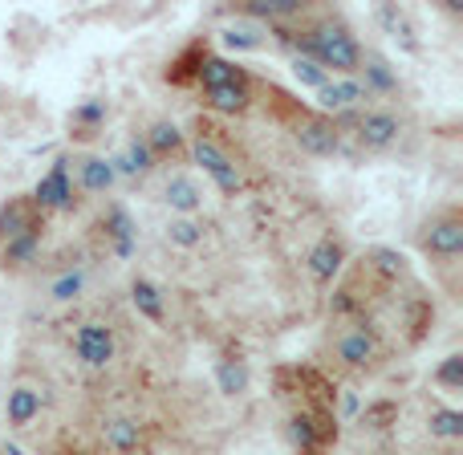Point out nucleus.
I'll list each match as a JSON object with an SVG mask.
<instances>
[{"label": "nucleus", "mask_w": 463, "mask_h": 455, "mask_svg": "<svg viewBox=\"0 0 463 455\" xmlns=\"http://www.w3.org/2000/svg\"><path fill=\"white\" fill-rule=\"evenodd\" d=\"M277 37L285 45L297 49V57H309L317 62L326 73H337V78H358V65H362V41L358 33L350 29L342 13H326V8H305L301 16L293 21H280L272 24Z\"/></svg>", "instance_id": "obj_1"}, {"label": "nucleus", "mask_w": 463, "mask_h": 455, "mask_svg": "<svg viewBox=\"0 0 463 455\" xmlns=\"http://www.w3.org/2000/svg\"><path fill=\"white\" fill-rule=\"evenodd\" d=\"M394 342L362 318H329L326 334L317 342V362L321 370L345 378V383H370L394 362Z\"/></svg>", "instance_id": "obj_2"}, {"label": "nucleus", "mask_w": 463, "mask_h": 455, "mask_svg": "<svg viewBox=\"0 0 463 455\" xmlns=\"http://www.w3.org/2000/svg\"><path fill=\"white\" fill-rule=\"evenodd\" d=\"M415 248L431 264V277L451 301L463 297V208L443 204L415 224Z\"/></svg>", "instance_id": "obj_3"}, {"label": "nucleus", "mask_w": 463, "mask_h": 455, "mask_svg": "<svg viewBox=\"0 0 463 455\" xmlns=\"http://www.w3.org/2000/svg\"><path fill=\"white\" fill-rule=\"evenodd\" d=\"M45 212L33 204V195H13L0 208V269L21 277L33 264H41V240H45Z\"/></svg>", "instance_id": "obj_4"}, {"label": "nucleus", "mask_w": 463, "mask_h": 455, "mask_svg": "<svg viewBox=\"0 0 463 455\" xmlns=\"http://www.w3.org/2000/svg\"><path fill=\"white\" fill-rule=\"evenodd\" d=\"M155 451H159V427L127 407L98 415L94 435L86 440V455H155Z\"/></svg>", "instance_id": "obj_5"}, {"label": "nucleus", "mask_w": 463, "mask_h": 455, "mask_svg": "<svg viewBox=\"0 0 463 455\" xmlns=\"http://www.w3.org/2000/svg\"><path fill=\"white\" fill-rule=\"evenodd\" d=\"M70 354L86 378H106L122 358L118 321L106 318V313H86V318H78L73 321V334H70Z\"/></svg>", "instance_id": "obj_6"}, {"label": "nucleus", "mask_w": 463, "mask_h": 455, "mask_svg": "<svg viewBox=\"0 0 463 455\" xmlns=\"http://www.w3.org/2000/svg\"><path fill=\"white\" fill-rule=\"evenodd\" d=\"M200 90H203V106H212L216 114H248L256 102V78L244 70V65L228 62V57H216L208 53L200 65Z\"/></svg>", "instance_id": "obj_7"}, {"label": "nucleus", "mask_w": 463, "mask_h": 455, "mask_svg": "<svg viewBox=\"0 0 463 455\" xmlns=\"http://www.w3.org/2000/svg\"><path fill=\"white\" fill-rule=\"evenodd\" d=\"M187 155H195V163L203 167V175L212 179V184L220 187V195H240L248 187L244 179V167H240L236 159V147H232V138H224V130L212 127V122H195V143L187 147Z\"/></svg>", "instance_id": "obj_8"}, {"label": "nucleus", "mask_w": 463, "mask_h": 455, "mask_svg": "<svg viewBox=\"0 0 463 455\" xmlns=\"http://www.w3.org/2000/svg\"><path fill=\"white\" fill-rule=\"evenodd\" d=\"M337 130H342V143L354 138V147L366 155H386L402 143L407 135V122H402L399 110L391 106H362V110H350L342 118H334Z\"/></svg>", "instance_id": "obj_9"}, {"label": "nucleus", "mask_w": 463, "mask_h": 455, "mask_svg": "<svg viewBox=\"0 0 463 455\" xmlns=\"http://www.w3.org/2000/svg\"><path fill=\"white\" fill-rule=\"evenodd\" d=\"M288 130H293L297 147H301L305 155H313V159H329V155L342 151V130H337V122L329 118V114H321V110L301 106L297 118L288 122Z\"/></svg>", "instance_id": "obj_10"}, {"label": "nucleus", "mask_w": 463, "mask_h": 455, "mask_svg": "<svg viewBox=\"0 0 463 455\" xmlns=\"http://www.w3.org/2000/svg\"><path fill=\"white\" fill-rule=\"evenodd\" d=\"M49 407V391L41 378L33 374H16V383L8 386V399H5V415L16 431H29L33 423L41 419V411Z\"/></svg>", "instance_id": "obj_11"}, {"label": "nucleus", "mask_w": 463, "mask_h": 455, "mask_svg": "<svg viewBox=\"0 0 463 455\" xmlns=\"http://www.w3.org/2000/svg\"><path fill=\"white\" fill-rule=\"evenodd\" d=\"M33 204H37L45 216H49V212H73L81 204L78 187H73V175H70V155H65V159H57L53 167L45 171V179L33 187Z\"/></svg>", "instance_id": "obj_12"}, {"label": "nucleus", "mask_w": 463, "mask_h": 455, "mask_svg": "<svg viewBox=\"0 0 463 455\" xmlns=\"http://www.w3.org/2000/svg\"><path fill=\"white\" fill-rule=\"evenodd\" d=\"M342 269H345V236L337 228H329V232H321V240L305 256V272H309V280L317 289H329L342 277Z\"/></svg>", "instance_id": "obj_13"}, {"label": "nucleus", "mask_w": 463, "mask_h": 455, "mask_svg": "<svg viewBox=\"0 0 463 455\" xmlns=\"http://www.w3.org/2000/svg\"><path fill=\"white\" fill-rule=\"evenodd\" d=\"M143 147L151 151L155 167H167V163L187 167V159H192V155H187V138L179 135V127H175V122H167V118H155L151 127H146Z\"/></svg>", "instance_id": "obj_14"}, {"label": "nucleus", "mask_w": 463, "mask_h": 455, "mask_svg": "<svg viewBox=\"0 0 463 455\" xmlns=\"http://www.w3.org/2000/svg\"><path fill=\"white\" fill-rule=\"evenodd\" d=\"M70 175H73L78 195H106L114 187V179H118V171H114V163L102 159V155H73Z\"/></svg>", "instance_id": "obj_15"}, {"label": "nucleus", "mask_w": 463, "mask_h": 455, "mask_svg": "<svg viewBox=\"0 0 463 455\" xmlns=\"http://www.w3.org/2000/svg\"><path fill=\"white\" fill-rule=\"evenodd\" d=\"M366 90H362L358 78H329L326 86L317 90V102H321V114H329V118H342V114L350 110H362L366 106Z\"/></svg>", "instance_id": "obj_16"}, {"label": "nucleus", "mask_w": 463, "mask_h": 455, "mask_svg": "<svg viewBox=\"0 0 463 455\" xmlns=\"http://www.w3.org/2000/svg\"><path fill=\"white\" fill-rule=\"evenodd\" d=\"M163 204H167L171 212H179V216H195V212L203 208V187L195 175H187V171H175V175L163 184Z\"/></svg>", "instance_id": "obj_17"}, {"label": "nucleus", "mask_w": 463, "mask_h": 455, "mask_svg": "<svg viewBox=\"0 0 463 455\" xmlns=\"http://www.w3.org/2000/svg\"><path fill=\"white\" fill-rule=\"evenodd\" d=\"M94 232L106 240V252L110 256H127L130 244H135V224H130V216L118 208V204H110V208L102 212V220L94 224Z\"/></svg>", "instance_id": "obj_18"}, {"label": "nucleus", "mask_w": 463, "mask_h": 455, "mask_svg": "<svg viewBox=\"0 0 463 455\" xmlns=\"http://www.w3.org/2000/svg\"><path fill=\"white\" fill-rule=\"evenodd\" d=\"M130 301H135L138 318H146L151 326H167V301H163L159 285L146 277H135L130 280Z\"/></svg>", "instance_id": "obj_19"}, {"label": "nucleus", "mask_w": 463, "mask_h": 455, "mask_svg": "<svg viewBox=\"0 0 463 455\" xmlns=\"http://www.w3.org/2000/svg\"><path fill=\"white\" fill-rule=\"evenodd\" d=\"M305 8L309 5H301V0H248V5H236V13L256 16V21H269V24H280V21L301 16Z\"/></svg>", "instance_id": "obj_20"}, {"label": "nucleus", "mask_w": 463, "mask_h": 455, "mask_svg": "<svg viewBox=\"0 0 463 455\" xmlns=\"http://www.w3.org/2000/svg\"><path fill=\"white\" fill-rule=\"evenodd\" d=\"M45 293L53 297V301H78V297L86 293V269H81V264H61V269L49 277Z\"/></svg>", "instance_id": "obj_21"}, {"label": "nucleus", "mask_w": 463, "mask_h": 455, "mask_svg": "<svg viewBox=\"0 0 463 455\" xmlns=\"http://www.w3.org/2000/svg\"><path fill=\"white\" fill-rule=\"evenodd\" d=\"M203 57H208V45H203V41H195L192 49H184V53H179L175 62L167 65V81H175V86H187V81H195V78H200Z\"/></svg>", "instance_id": "obj_22"}, {"label": "nucleus", "mask_w": 463, "mask_h": 455, "mask_svg": "<svg viewBox=\"0 0 463 455\" xmlns=\"http://www.w3.org/2000/svg\"><path fill=\"white\" fill-rule=\"evenodd\" d=\"M203 236H208V228H203L195 216H179V220H171L167 224V240L175 248H200Z\"/></svg>", "instance_id": "obj_23"}, {"label": "nucleus", "mask_w": 463, "mask_h": 455, "mask_svg": "<svg viewBox=\"0 0 463 455\" xmlns=\"http://www.w3.org/2000/svg\"><path fill=\"white\" fill-rule=\"evenodd\" d=\"M427 431H431L435 440H451V443H456V440H459V431H463L459 411H456V407H431V419H427Z\"/></svg>", "instance_id": "obj_24"}, {"label": "nucleus", "mask_w": 463, "mask_h": 455, "mask_svg": "<svg viewBox=\"0 0 463 455\" xmlns=\"http://www.w3.org/2000/svg\"><path fill=\"white\" fill-rule=\"evenodd\" d=\"M127 171V175H146V171H151L155 167V163H151V151H146V147H143V138H130V143H127V151H122V159L118 163H114V171Z\"/></svg>", "instance_id": "obj_25"}, {"label": "nucleus", "mask_w": 463, "mask_h": 455, "mask_svg": "<svg viewBox=\"0 0 463 455\" xmlns=\"http://www.w3.org/2000/svg\"><path fill=\"white\" fill-rule=\"evenodd\" d=\"M102 102H86L78 114H73V130H78L81 138H94L98 135V127H102Z\"/></svg>", "instance_id": "obj_26"}, {"label": "nucleus", "mask_w": 463, "mask_h": 455, "mask_svg": "<svg viewBox=\"0 0 463 455\" xmlns=\"http://www.w3.org/2000/svg\"><path fill=\"white\" fill-rule=\"evenodd\" d=\"M459 370H463V358H459V354H451V358H443V366L435 370V383H439L448 394H459V386H463Z\"/></svg>", "instance_id": "obj_27"}, {"label": "nucleus", "mask_w": 463, "mask_h": 455, "mask_svg": "<svg viewBox=\"0 0 463 455\" xmlns=\"http://www.w3.org/2000/svg\"><path fill=\"white\" fill-rule=\"evenodd\" d=\"M293 73L305 81V86H313V90H321L329 78H334V73H326L317 62H309V57H297V62H293Z\"/></svg>", "instance_id": "obj_28"}]
</instances>
